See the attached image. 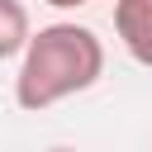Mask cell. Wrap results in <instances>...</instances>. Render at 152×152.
<instances>
[{"label": "cell", "instance_id": "1", "mask_svg": "<svg viewBox=\"0 0 152 152\" xmlns=\"http://www.w3.org/2000/svg\"><path fill=\"white\" fill-rule=\"evenodd\" d=\"M104 71V43L86 24H43L14 71V104L28 114H43L81 90H90Z\"/></svg>", "mask_w": 152, "mask_h": 152}, {"label": "cell", "instance_id": "2", "mask_svg": "<svg viewBox=\"0 0 152 152\" xmlns=\"http://www.w3.org/2000/svg\"><path fill=\"white\" fill-rule=\"evenodd\" d=\"M114 33L138 66H152V0H114Z\"/></svg>", "mask_w": 152, "mask_h": 152}, {"label": "cell", "instance_id": "3", "mask_svg": "<svg viewBox=\"0 0 152 152\" xmlns=\"http://www.w3.org/2000/svg\"><path fill=\"white\" fill-rule=\"evenodd\" d=\"M28 14H24V0H0V57H24L28 48Z\"/></svg>", "mask_w": 152, "mask_h": 152}, {"label": "cell", "instance_id": "4", "mask_svg": "<svg viewBox=\"0 0 152 152\" xmlns=\"http://www.w3.org/2000/svg\"><path fill=\"white\" fill-rule=\"evenodd\" d=\"M43 5H52V10H81V5H90V0H43Z\"/></svg>", "mask_w": 152, "mask_h": 152}]
</instances>
